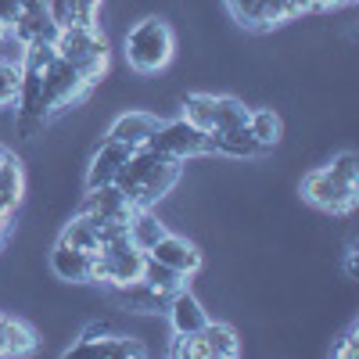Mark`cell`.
I'll use <instances>...</instances> for the list:
<instances>
[{"mask_svg": "<svg viewBox=\"0 0 359 359\" xmlns=\"http://www.w3.org/2000/svg\"><path fill=\"white\" fill-rule=\"evenodd\" d=\"M176 180H180L176 158H165V155L151 151V147H133L123 169L115 172V187L126 194V201L133 208H151L176 187Z\"/></svg>", "mask_w": 359, "mask_h": 359, "instance_id": "obj_1", "label": "cell"}, {"mask_svg": "<svg viewBox=\"0 0 359 359\" xmlns=\"http://www.w3.org/2000/svg\"><path fill=\"white\" fill-rule=\"evenodd\" d=\"M54 50L62 62H69L72 69H79V76L94 86L108 65H111V54H108V36L101 33L97 25H57V36H54Z\"/></svg>", "mask_w": 359, "mask_h": 359, "instance_id": "obj_2", "label": "cell"}, {"mask_svg": "<svg viewBox=\"0 0 359 359\" xmlns=\"http://www.w3.org/2000/svg\"><path fill=\"white\" fill-rule=\"evenodd\" d=\"M176 36L165 18H144L126 33V65L137 76H155L172 62Z\"/></svg>", "mask_w": 359, "mask_h": 359, "instance_id": "obj_3", "label": "cell"}, {"mask_svg": "<svg viewBox=\"0 0 359 359\" xmlns=\"http://www.w3.org/2000/svg\"><path fill=\"white\" fill-rule=\"evenodd\" d=\"M144 147H151V151L165 155V158H176V162H187V158H198V155H208V133H201L198 126H191L187 118H172L151 133Z\"/></svg>", "mask_w": 359, "mask_h": 359, "instance_id": "obj_4", "label": "cell"}, {"mask_svg": "<svg viewBox=\"0 0 359 359\" xmlns=\"http://www.w3.org/2000/svg\"><path fill=\"white\" fill-rule=\"evenodd\" d=\"M86 90H90V83L79 76V69H72L69 62H50V69L43 72V79H40V94H43V108H47V115H62V111H69L76 101H83L86 97Z\"/></svg>", "mask_w": 359, "mask_h": 359, "instance_id": "obj_5", "label": "cell"}, {"mask_svg": "<svg viewBox=\"0 0 359 359\" xmlns=\"http://www.w3.org/2000/svg\"><path fill=\"white\" fill-rule=\"evenodd\" d=\"M355 191L359 187H348L341 184V180H334L327 169H313L306 180H302V198L316 208H323V212L331 216H348L355 208Z\"/></svg>", "mask_w": 359, "mask_h": 359, "instance_id": "obj_6", "label": "cell"}, {"mask_svg": "<svg viewBox=\"0 0 359 359\" xmlns=\"http://www.w3.org/2000/svg\"><path fill=\"white\" fill-rule=\"evenodd\" d=\"M65 355H115V359H144L147 348L140 338L133 334H79V341H72V348H65Z\"/></svg>", "mask_w": 359, "mask_h": 359, "instance_id": "obj_7", "label": "cell"}, {"mask_svg": "<svg viewBox=\"0 0 359 359\" xmlns=\"http://www.w3.org/2000/svg\"><path fill=\"white\" fill-rule=\"evenodd\" d=\"M147 255L165 262L169 269H176V273H184V277H194L198 269H201V252L194 241H187V237H180V233H165L158 237V241L147 248Z\"/></svg>", "mask_w": 359, "mask_h": 359, "instance_id": "obj_8", "label": "cell"}, {"mask_svg": "<svg viewBox=\"0 0 359 359\" xmlns=\"http://www.w3.org/2000/svg\"><path fill=\"white\" fill-rule=\"evenodd\" d=\"M79 212H86L90 219H97V223H108V219L126 223L130 212H133V205L126 201V194L118 191L115 184H104V187H86V198H83Z\"/></svg>", "mask_w": 359, "mask_h": 359, "instance_id": "obj_9", "label": "cell"}, {"mask_svg": "<svg viewBox=\"0 0 359 359\" xmlns=\"http://www.w3.org/2000/svg\"><path fill=\"white\" fill-rule=\"evenodd\" d=\"M111 291V298L118 306H123L126 313H147V316H162L165 313V306H169V294H162V291H155L147 280H130V284H115V287H108Z\"/></svg>", "mask_w": 359, "mask_h": 359, "instance_id": "obj_10", "label": "cell"}, {"mask_svg": "<svg viewBox=\"0 0 359 359\" xmlns=\"http://www.w3.org/2000/svg\"><path fill=\"white\" fill-rule=\"evenodd\" d=\"M162 126V118L155 111H140V108H130L115 118V123L108 126V140H118V144H126V147H144L147 140H151V133Z\"/></svg>", "mask_w": 359, "mask_h": 359, "instance_id": "obj_11", "label": "cell"}, {"mask_svg": "<svg viewBox=\"0 0 359 359\" xmlns=\"http://www.w3.org/2000/svg\"><path fill=\"white\" fill-rule=\"evenodd\" d=\"M165 316H169L172 334H194V331H201V327L208 323V313H205V306H201L198 298L187 291V284L180 287V291H172V294H169Z\"/></svg>", "mask_w": 359, "mask_h": 359, "instance_id": "obj_12", "label": "cell"}, {"mask_svg": "<svg viewBox=\"0 0 359 359\" xmlns=\"http://www.w3.org/2000/svg\"><path fill=\"white\" fill-rule=\"evenodd\" d=\"M133 147L118 144V140H101V147L90 158V169H86V187H104V184H115V172L123 169V162L130 158Z\"/></svg>", "mask_w": 359, "mask_h": 359, "instance_id": "obj_13", "label": "cell"}, {"mask_svg": "<svg viewBox=\"0 0 359 359\" xmlns=\"http://www.w3.org/2000/svg\"><path fill=\"white\" fill-rule=\"evenodd\" d=\"M90 262H94V255H90V252H76V248H69L62 241L50 248V269H54L57 280L90 284Z\"/></svg>", "mask_w": 359, "mask_h": 359, "instance_id": "obj_14", "label": "cell"}, {"mask_svg": "<svg viewBox=\"0 0 359 359\" xmlns=\"http://www.w3.org/2000/svg\"><path fill=\"white\" fill-rule=\"evenodd\" d=\"M22 198H25V172H22V162H18L15 151L0 147V208L15 212V208L22 205Z\"/></svg>", "mask_w": 359, "mask_h": 359, "instance_id": "obj_15", "label": "cell"}, {"mask_svg": "<svg viewBox=\"0 0 359 359\" xmlns=\"http://www.w3.org/2000/svg\"><path fill=\"white\" fill-rule=\"evenodd\" d=\"M208 151L226 155V158H255V155H262V147L255 144L248 126H237V130H212L208 133Z\"/></svg>", "mask_w": 359, "mask_h": 359, "instance_id": "obj_16", "label": "cell"}, {"mask_svg": "<svg viewBox=\"0 0 359 359\" xmlns=\"http://www.w3.org/2000/svg\"><path fill=\"white\" fill-rule=\"evenodd\" d=\"M126 233H130V241H133L140 252H147V248L158 241V237L169 233V226L151 212V208H133L130 219H126Z\"/></svg>", "mask_w": 359, "mask_h": 359, "instance_id": "obj_17", "label": "cell"}, {"mask_svg": "<svg viewBox=\"0 0 359 359\" xmlns=\"http://www.w3.org/2000/svg\"><path fill=\"white\" fill-rule=\"evenodd\" d=\"M57 241L69 245V248H76V252H90V255H94V252L101 248L97 219H90L86 212H79L72 223H65V226H62V237H57Z\"/></svg>", "mask_w": 359, "mask_h": 359, "instance_id": "obj_18", "label": "cell"}, {"mask_svg": "<svg viewBox=\"0 0 359 359\" xmlns=\"http://www.w3.org/2000/svg\"><path fill=\"white\" fill-rule=\"evenodd\" d=\"M245 126H248V133L255 137V144L262 147V151H269L273 144H280V133H284V123H280V115L273 108H252Z\"/></svg>", "mask_w": 359, "mask_h": 359, "instance_id": "obj_19", "label": "cell"}, {"mask_svg": "<svg viewBox=\"0 0 359 359\" xmlns=\"http://www.w3.org/2000/svg\"><path fill=\"white\" fill-rule=\"evenodd\" d=\"M36 345H40V338L33 327L4 316V355H29V352H36Z\"/></svg>", "mask_w": 359, "mask_h": 359, "instance_id": "obj_20", "label": "cell"}, {"mask_svg": "<svg viewBox=\"0 0 359 359\" xmlns=\"http://www.w3.org/2000/svg\"><path fill=\"white\" fill-rule=\"evenodd\" d=\"M248 104L237 97H212V130H237L248 123ZM208 130V133H212Z\"/></svg>", "mask_w": 359, "mask_h": 359, "instance_id": "obj_21", "label": "cell"}, {"mask_svg": "<svg viewBox=\"0 0 359 359\" xmlns=\"http://www.w3.org/2000/svg\"><path fill=\"white\" fill-rule=\"evenodd\" d=\"M140 280H147V284H151L155 291H162V294H172V291H180V287L187 284V277H184V273H176V269H169L165 262H158V259H151V255L144 259Z\"/></svg>", "mask_w": 359, "mask_h": 359, "instance_id": "obj_22", "label": "cell"}, {"mask_svg": "<svg viewBox=\"0 0 359 359\" xmlns=\"http://www.w3.org/2000/svg\"><path fill=\"white\" fill-rule=\"evenodd\" d=\"M180 118H187L191 126L208 133V130H212V94H191V97H184V115H180Z\"/></svg>", "mask_w": 359, "mask_h": 359, "instance_id": "obj_23", "label": "cell"}, {"mask_svg": "<svg viewBox=\"0 0 359 359\" xmlns=\"http://www.w3.org/2000/svg\"><path fill=\"white\" fill-rule=\"evenodd\" d=\"M18 90H22V65L18 62H4L0 57V108H8L18 101Z\"/></svg>", "mask_w": 359, "mask_h": 359, "instance_id": "obj_24", "label": "cell"}, {"mask_svg": "<svg viewBox=\"0 0 359 359\" xmlns=\"http://www.w3.org/2000/svg\"><path fill=\"white\" fill-rule=\"evenodd\" d=\"M323 169L331 172L334 180H341V184L359 187V158H355V151H341V155H334V158L327 162Z\"/></svg>", "mask_w": 359, "mask_h": 359, "instance_id": "obj_25", "label": "cell"}, {"mask_svg": "<svg viewBox=\"0 0 359 359\" xmlns=\"http://www.w3.org/2000/svg\"><path fill=\"white\" fill-rule=\"evenodd\" d=\"M101 8H104V0H69L65 22H72V25H97ZM65 22H62V25H65Z\"/></svg>", "mask_w": 359, "mask_h": 359, "instance_id": "obj_26", "label": "cell"}, {"mask_svg": "<svg viewBox=\"0 0 359 359\" xmlns=\"http://www.w3.org/2000/svg\"><path fill=\"white\" fill-rule=\"evenodd\" d=\"M226 8L245 29H262V0H226Z\"/></svg>", "mask_w": 359, "mask_h": 359, "instance_id": "obj_27", "label": "cell"}, {"mask_svg": "<svg viewBox=\"0 0 359 359\" xmlns=\"http://www.w3.org/2000/svg\"><path fill=\"white\" fill-rule=\"evenodd\" d=\"M355 334H359V327L352 323V327H348V334H345V341H341L338 348H331V355H345V359L359 355V348H355Z\"/></svg>", "mask_w": 359, "mask_h": 359, "instance_id": "obj_28", "label": "cell"}, {"mask_svg": "<svg viewBox=\"0 0 359 359\" xmlns=\"http://www.w3.org/2000/svg\"><path fill=\"white\" fill-rule=\"evenodd\" d=\"M22 15V0H0V22L15 25V18Z\"/></svg>", "mask_w": 359, "mask_h": 359, "instance_id": "obj_29", "label": "cell"}, {"mask_svg": "<svg viewBox=\"0 0 359 359\" xmlns=\"http://www.w3.org/2000/svg\"><path fill=\"white\" fill-rule=\"evenodd\" d=\"M47 8V0H22V11H40Z\"/></svg>", "mask_w": 359, "mask_h": 359, "instance_id": "obj_30", "label": "cell"}, {"mask_svg": "<svg viewBox=\"0 0 359 359\" xmlns=\"http://www.w3.org/2000/svg\"><path fill=\"white\" fill-rule=\"evenodd\" d=\"M8 40H11V25L0 22V43H8Z\"/></svg>", "mask_w": 359, "mask_h": 359, "instance_id": "obj_31", "label": "cell"}, {"mask_svg": "<svg viewBox=\"0 0 359 359\" xmlns=\"http://www.w3.org/2000/svg\"><path fill=\"white\" fill-rule=\"evenodd\" d=\"M0 355H4V316H0Z\"/></svg>", "mask_w": 359, "mask_h": 359, "instance_id": "obj_32", "label": "cell"}]
</instances>
